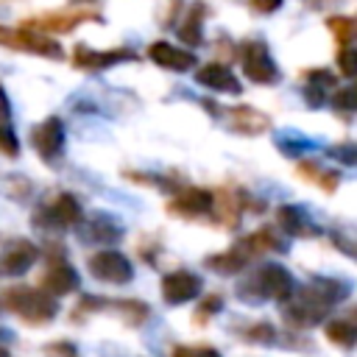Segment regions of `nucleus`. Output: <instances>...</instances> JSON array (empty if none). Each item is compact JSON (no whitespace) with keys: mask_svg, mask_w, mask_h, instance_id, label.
<instances>
[{"mask_svg":"<svg viewBox=\"0 0 357 357\" xmlns=\"http://www.w3.org/2000/svg\"><path fill=\"white\" fill-rule=\"evenodd\" d=\"M293 290H296V279L279 262L257 265L245 273V279L237 282V298L248 301V304H262V301H279L282 304Z\"/></svg>","mask_w":357,"mask_h":357,"instance_id":"obj_1","label":"nucleus"},{"mask_svg":"<svg viewBox=\"0 0 357 357\" xmlns=\"http://www.w3.org/2000/svg\"><path fill=\"white\" fill-rule=\"evenodd\" d=\"M0 310L14 312L28 326H45L61 312V304L47 290H36L28 284H11L0 293Z\"/></svg>","mask_w":357,"mask_h":357,"instance_id":"obj_2","label":"nucleus"},{"mask_svg":"<svg viewBox=\"0 0 357 357\" xmlns=\"http://www.w3.org/2000/svg\"><path fill=\"white\" fill-rule=\"evenodd\" d=\"M114 315L126 326H142L151 318V307L139 298H106V296H81L70 312L73 324H84L89 315Z\"/></svg>","mask_w":357,"mask_h":357,"instance_id":"obj_3","label":"nucleus"},{"mask_svg":"<svg viewBox=\"0 0 357 357\" xmlns=\"http://www.w3.org/2000/svg\"><path fill=\"white\" fill-rule=\"evenodd\" d=\"M332 307L335 304L310 282L304 287H296L282 301V321L287 324V329H312L326 318Z\"/></svg>","mask_w":357,"mask_h":357,"instance_id":"obj_4","label":"nucleus"},{"mask_svg":"<svg viewBox=\"0 0 357 357\" xmlns=\"http://www.w3.org/2000/svg\"><path fill=\"white\" fill-rule=\"evenodd\" d=\"M84 206L73 192H50L47 198H42L33 212H31V223L39 231H67L75 229V223L81 220Z\"/></svg>","mask_w":357,"mask_h":357,"instance_id":"obj_5","label":"nucleus"},{"mask_svg":"<svg viewBox=\"0 0 357 357\" xmlns=\"http://www.w3.org/2000/svg\"><path fill=\"white\" fill-rule=\"evenodd\" d=\"M39 257H45V271H42V276H39L42 290H47V293L56 296V298L81 290V276H78V271L70 265L67 251H64L61 243H47L45 248H39Z\"/></svg>","mask_w":357,"mask_h":357,"instance_id":"obj_6","label":"nucleus"},{"mask_svg":"<svg viewBox=\"0 0 357 357\" xmlns=\"http://www.w3.org/2000/svg\"><path fill=\"white\" fill-rule=\"evenodd\" d=\"M254 198L243 190V187H218L212 190V209H209V220H215L223 229H237L243 220L245 209H265V204H251Z\"/></svg>","mask_w":357,"mask_h":357,"instance_id":"obj_7","label":"nucleus"},{"mask_svg":"<svg viewBox=\"0 0 357 357\" xmlns=\"http://www.w3.org/2000/svg\"><path fill=\"white\" fill-rule=\"evenodd\" d=\"M86 268L98 282L106 284H128L134 279V265L126 254L117 248H100L92 257H86Z\"/></svg>","mask_w":357,"mask_h":357,"instance_id":"obj_8","label":"nucleus"},{"mask_svg":"<svg viewBox=\"0 0 357 357\" xmlns=\"http://www.w3.org/2000/svg\"><path fill=\"white\" fill-rule=\"evenodd\" d=\"M75 234L86 245H117L126 231L120 220L112 218L109 212H89V215H81V220L75 223Z\"/></svg>","mask_w":357,"mask_h":357,"instance_id":"obj_9","label":"nucleus"},{"mask_svg":"<svg viewBox=\"0 0 357 357\" xmlns=\"http://www.w3.org/2000/svg\"><path fill=\"white\" fill-rule=\"evenodd\" d=\"M240 64L248 81L254 84H276L279 81V67L271 59V50L259 39H248L240 47Z\"/></svg>","mask_w":357,"mask_h":357,"instance_id":"obj_10","label":"nucleus"},{"mask_svg":"<svg viewBox=\"0 0 357 357\" xmlns=\"http://www.w3.org/2000/svg\"><path fill=\"white\" fill-rule=\"evenodd\" d=\"M64 139H67V134H64V123H61V117H47V120H42V123H36L33 128H31V145L36 148V153L42 156V162H47V165H59L61 162V156H64Z\"/></svg>","mask_w":357,"mask_h":357,"instance_id":"obj_11","label":"nucleus"},{"mask_svg":"<svg viewBox=\"0 0 357 357\" xmlns=\"http://www.w3.org/2000/svg\"><path fill=\"white\" fill-rule=\"evenodd\" d=\"M212 209V190L206 187H178L173 192V198L167 201V212L176 215V218H184V220H198V218H206Z\"/></svg>","mask_w":357,"mask_h":357,"instance_id":"obj_12","label":"nucleus"},{"mask_svg":"<svg viewBox=\"0 0 357 357\" xmlns=\"http://www.w3.org/2000/svg\"><path fill=\"white\" fill-rule=\"evenodd\" d=\"M201 290H204L201 273H192L187 268H178V271H170L162 276V301L170 307H178V304L198 298Z\"/></svg>","mask_w":357,"mask_h":357,"instance_id":"obj_13","label":"nucleus"},{"mask_svg":"<svg viewBox=\"0 0 357 357\" xmlns=\"http://www.w3.org/2000/svg\"><path fill=\"white\" fill-rule=\"evenodd\" d=\"M0 45L3 47H14V50H31L39 56H50V59H64V50L59 42L47 39L39 31L31 28H0Z\"/></svg>","mask_w":357,"mask_h":357,"instance_id":"obj_14","label":"nucleus"},{"mask_svg":"<svg viewBox=\"0 0 357 357\" xmlns=\"http://www.w3.org/2000/svg\"><path fill=\"white\" fill-rule=\"evenodd\" d=\"M39 259V245L25 237H11L0 251V276H22Z\"/></svg>","mask_w":357,"mask_h":357,"instance_id":"obj_15","label":"nucleus"},{"mask_svg":"<svg viewBox=\"0 0 357 357\" xmlns=\"http://www.w3.org/2000/svg\"><path fill=\"white\" fill-rule=\"evenodd\" d=\"M276 229L284 237H296V240H312L321 237V226L296 204H282L276 209Z\"/></svg>","mask_w":357,"mask_h":357,"instance_id":"obj_16","label":"nucleus"},{"mask_svg":"<svg viewBox=\"0 0 357 357\" xmlns=\"http://www.w3.org/2000/svg\"><path fill=\"white\" fill-rule=\"evenodd\" d=\"M237 245H240L251 259L265 257V254H284V251L290 248V245H287V237H284L276 226H259V229H254L251 234L240 237Z\"/></svg>","mask_w":357,"mask_h":357,"instance_id":"obj_17","label":"nucleus"},{"mask_svg":"<svg viewBox=\"0 0 357 357\" xmlns=\"http://www.w3.org/2000/svg\"><path fill=\"white\" fill-rule=\"evenodd\" d=\"M137 53L128 47H117V50H92L86 45H75L73 47V64L78 70H106L114 67L120 61H134Z\"/></svg>","mask_w":357,"mask_h":357,"instance_id":"obj_18","label":"nucleus"},{"mask_svg":"<svg viewBox=\"0 0 357 357\" xmlns=\"http://www.w3.org/2000/svg\"><path fill=\"white\" fill-rule=\"evenodd\" d=\"M226 120L234 134H245V137H257L271 128V117L254 106H231L226 109Z\"/></svg>","mask_w":357,"mask_h":357,"instance_id":"obj_19","label":"nucleus"},{"mask_svg":"<svg viewBox=\"0 0 357 357\" xmlns=\"http://www.w3.org/2000/svg\"><path fill=\"white\" fill-rule=\"evenodd\" d=\"M86 20H98L95 14L89 11H61V14H47V17H36V20H28L22 22V28H31V31H39V33H67L73 31L75 25L86 22Z\"/></svg>","mask_w":357,"mask_h":357,"instance_id":"obj_20","label":"nucleus"},{"mask_svg":"<svg viewBox=\"0 0 357 357\" xmlns=\"http://www.w3.org/2000/svg\"><path fill=\"white\" fill-rule=\"evenodd\" d=\"M148 59L165 70H173V73H187L190 67H195V56L190 50L170 45V42H153L148 47Z\"/></svg>","mask_w":357,"mask_h":357,"instance_id":"obj_21","label":"nucleus"},{"mask_svg":"<svg viewBox=\"0 0 357 357\" xmlns=\"http://www.w3.org/2000/svg\"><path fill=\"white\" fill-rule=\"evenodd\" d=\"M195 81L201 86H209L215 92H229V95H240L243 92V84L234 78V73L226 67V64H204L198 73H195Z\"/></svg>","mask_w":357,"mask_h":357,"instance_id":"obj_22","label":"nucleus"},{"mask_svg":"<svg viewBox=\"0 0 357 357\" xmlns=\"http://www.w3.org/2000/svg\"><path fill=\"white\" fill-rule=\"evenodd\" d=\"M248 265H251V257H248L237 243H234L231 248H226V251H220V254H209V257L204 259V268H209V271L218 273V276L243 273Z\"/></svg>","mask_w":357,"mask_h":357,"instance_id":"obj_23","label":"nucleus"},{"mask_svg":"<svg viewBox=\"0 0 357 357\" xmlns=\"http://www.w3.org/2000/svg\"><path fill=\"white\" fill-rule=\"evenodd\" d=\"M296 173H298L304 181H310V184L321 187L324 192H335V190L340 187V173H337V170H329V167H321V165H318V162H312V159L298 162Z\"/></svg>","mask_w":357,"mask_h":357,"instance_id":"obj_24","label":"nucleus"},{"mask_svg":"<svg viewBox=\"0 0 357 357\" xmlns=\"http://www.w3.org/2000/svg\"><path fill=\"white\" fill-rule=\"evenodd\" d=\"M234 329V335L243 340V343H248V346H273L279 337H276V326L271 324V321H265V318H259V321H248V324H243V326H231Z\"/></svg>","mask_w":357,"mask_h":357,"instance_id":"obj_25","label":"nucleus"},{"mask_svg":"<svg viewBox=\"0 0 357 357\" xmlns=\"http://www.w3.org/2000/svg\"><path fill=\"white\" fill-rule=\"evenodd\" d=\"M324 335H326L329 343H335L337 349H346V351H349V349H354V343H357V324H354L351 315H340V318H335V321H326Z\"/></svg>","mask_w":357,"mask_h":357,"instance_id":"obj_26","label":"nucleus"},{"mask_svg":"<svg viewBox=\"0 0 357 357\" xmlns=\"http://www.w3.org/2000/svg\"><path fill=\"white\" fill-rule=\"evenodd\" d=\"M204 17H206V6L204 3H195L190 11H187V20L178 25V39L190 47L201 45V25H204Z\"/></svg>","mask_w":357,"mask_h":357,"instance_id":"obj_27","label":"nucleus"},{"mask_svg":"<svg viewBox=\"0 0 357 357\" xmlns=\"http://www.w3.org/2000/svg\"><path fill=\"white\" fill-rule=\"evenodd\" d=\"M223 304H226L223 293H206V296H201V301L195 304V312H192V324L195 326H206L218 312H223Z\"/></svg>","mask_w":357,"mask_h":357,"instance_id":"obj_28","label":"nucleus"},{"mask_svg":"<svg viewBox=\"0 0 357 357\" xmlns=\"http://www.w3.org/2000/svg\"><path fill=\"white\" fill-rule=\"evenodd\" d=\"M128 181L134 184H148V187H156L159 192H176L181 184L178 178H165V176H153V173H142V170H126L123 173Z\"/></svg>","mask_w":357,"mask_h":357,"instance_id":"obj_29","label":"nucleus"},{"mask_svg":"<svg viewBox=\"0 0 357 357\" xmlns=\"http://www.w3.org/2000/svg\"><path fill=\"white\" fill-rule=\"evenodd\" d=\"M326 25H329L332 36H335L340 45H349V39L354 36V20H351V17L335 14V17H329V20H326Z\"/></svg>","mask_w":357,"mask_h":357,"instance_id":"obj_30","label":"nucleus"},{"mask_svg":"<svg viewBox=\"0 0 357 357\" xmlns=\"http://www.w3.org/2000/svg\"><path fill=\"white\" fill-rule=\"evenodd\" d=\"M17 153H20V139H17V134H14L6 123H0V156L17 159Z\"/></svg>","mask_w":357,"mask_h":357,"instance_id":"obj_31","label":"nucleus"},{"mask_svg":"<svg viewBox=\"0 0 357 357\" xmlns=\"http://www.w3.org/2000/svg\"><path fill=\"white\" fill-rule=\"evenodd\" d=\"M42 354L45 357H78V349L70 340H53V343L42 346Z\"/></svg>","mask_w":357,"mask_h":357,"instance_id":"obj_32","label":"nucleus"},{"mask_svg":"<svg viewBox=\"0 0 357 357\" xmlns=\"http://www.w3.org/2000/svg\"><path fill=\"white\" fill-rule=\"evenodd\" d=\"M170 357H220V351L212 346H173Z\"/></svg>","mask_w":357,"mask_h":357,"instance_id":"obj_33","label":"nucleus"},{"mask_svg":"<svg viewBox=\"0 0 357 357\" xmlns=\"http://www.w3.org/2000/svg\"><path fill=\"white\" fill-rule=\"evenodd\" d=\"M332 106L337 109V112H354V89L351 86H343V89H335V95H332Z\"/></svg>","mask_w":357,"mask_h":357,"instance_id":"obj_34","label":"nucleus"},{"mask_svg":"<svg viewBox=\"0 0 357 357\" xmlns=\"http://www.w3.org/2000/svg\"><path fill=\"white\" fill-rule=\"evenodd\" d=\"M329 156L340 159L343 165H354L357 162V148H354V142H340V145L329 148Z\"/></svg>","mask_w":357,"mask_h":357,"instance_id":"obj_35","label":"nucleus"},{"mask_svg":"<svg viewBox=\"0 0 357 357\" xmlns=\"http://www.w3.org/2000/svg\"><path fill=\"white\" fill-rule=\"evenodd\" d=\"M337 64H340V73H343L346 78H351L354 70H357V53L343 45V50H340V56H337Z\"/></svg>","mask_w":357,"mask_h":357,"instance_id":"obj_36","label":"nucleus"},{"mask_svg":"<svg viewBox=\"0 0 357 357\" xmlns=\"http://www.w3.org/2000/svg\"><path fill=\"white\" fill-rule=\"evenodd\" d=\"M307 75V81L312 84V86H318V89H332L335 86V75L329 73V70H310V73H304Z\"/></svg>","mask_w":357,"mask_h":357,"instance_id":"obj_37","label":"nucleus"},{"mask_svg":"<svg viewBox=\"0 0 357 357\" xmlns=\"http://www.w3.org/2000/svg\"><path fill=\"white\" fill-rule=\"evenodd\" d=\"M251 6H254V11H259V14H271V11H276L279 6H282V0H248Z\"/></svg>","mask_w":357,"mask_h":357,"instance_id":"obj_38","label":"nucleus"},{"mask_svg":"<svg viewBox=\"0 0 357 357\" xmlns=\"http://www.w3.org/2000/svg\"><path fill=\"white\" fill-rule=\"evenodd\" d=\"M8 114H11V109H8V98H6V92H3V86H0V123H6Z\"/></svg>","mask_w":357,"mask_h":357,"instance_id":"obj_39","label":"nucleus"},{"mask_svg":"<svg viewBox=\"0 0 357 357\" xmlns=\"http://www.w3.org/2000/svg\"><path fill=\"white\" fill-rule=\"evenodd\" d=\"M0 357H11V354H8V349H6V346H0Z\"/></svg>","mask_w":357,"mask_h":357,"instance_id":"obj_40","label":"nucleus"},{"mask_svg":"<svg viewBox=\"0 0 357 357\" xmlns=\"http://www.w3.org/2000/svg\"><path fill=\"white\" fill-rule=\"evenodd\" d=\"M8 335H11L8 329H0V337H8Z\"/></svg>","mask_w":357,"mask_h":357,"instance_id":"obj_41","label":"nucleus"}]
</instances>
